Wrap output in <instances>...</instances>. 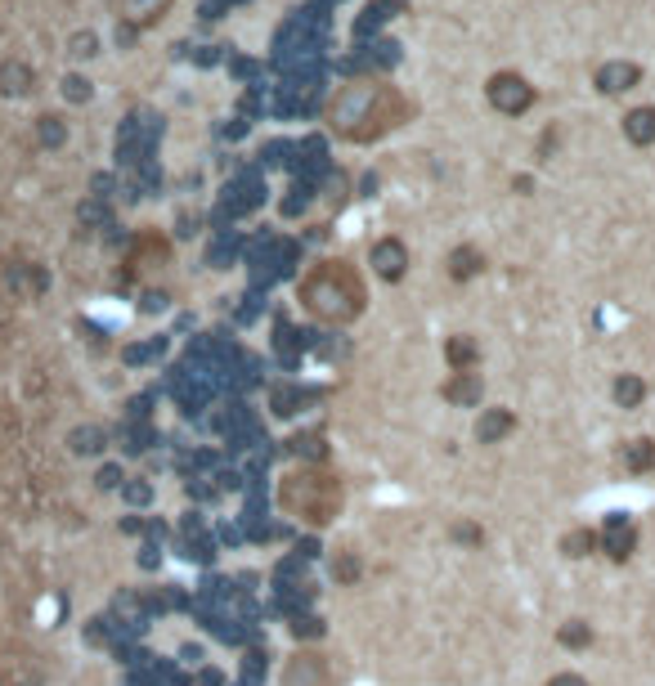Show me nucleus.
<instances>
[{"label": "nucleus", "mask_w": 655, "mask_h": 686, "mask_svg": "<svg viewBox=\"0 0 655 686\" xmlns=\"http://www.w3.org/2000/svg\"><path fill=\"white\" fill-rule=\"evenodd\" d=\"M162 305H166V296H162V292H149V296H144V309H149V314H153V309H162Z\"/></svg>", "instance_id": "c756f323"}, {"label": "nucleus", "mask_w": 655, "mask_h": 686, "mask_svg": "<svg viewBox=\"0 0 655 686\" xmlns=\"http://www.w3.org/2000/svg\"><path fill=\"white\" fill-rule=\"evenodd\" d=\"M597 86H601L606 95L633 90V86H637V68H633V64H606V68L597 72Z\"/></svg>", "instance_id": "1a4fd4ad"}, {"label": "nucleus", "mask_w": 655, "mask_h": 686, "mask_svg": "<svg viewBox=\"0 0 655 686\" xmlns=\"http://www.w3.org/2000/svg\"><path fill=\"white\" fill-rule=\"evenodd\" d=\"M301 305L314 314V318H328V323H351L360 309H364V283L360 274L346 265V260H323L305 274L301 283Z\"/></svg>", "instance_id": "f03ea898"}, {"label": "nucleus", "mask_w": 655, "mask_h": 686, "mask_svg": "<svg viewBox=\"0 0 655 686\" xmlns=\"http://www.w3.org/2000/svg\"><path fill=\"white\" fill-rule=\"evenodd\" d=\"M409 117V104L400 90L382 86V81H360L346 86L333 104V126L351 140H378L387 131H396Z\"/></svg>", "instance_id": "f257e3e1"}, {"label": "nucleus", "mask_w": 655, "mask_h": 686, "mask_svg": "<svg viewBox=\"0 0 655 686\" xmlns=\"http://www.w3.org/2000/svg\"><path fill=\"white\" fill-rule=\"evenodd\" d=\"M588 641H592V628H588V623L574 619V623L561 628V646H574V650H579V646H588Z\"/></svg>", "instance_id": "393cba45"}, {"label": "nucleus", "mask_w": 655, "mask_h": 686, "mask_svg": "<svg viewBox=\"0 0 655 686\" xmlns=\"http://www.w3.org/2000/svg\"><path fill=\"white\" fill-rule=\"evenodd\" d=\"M68 449L81 453V458H95V453L108 449V431L104 427H77V431H68Z\"/></svg>", "instance_id": "6e6552de"}, {"label": "nucleus", "mask_w": 655, "mask_h": 686, "mask_svg": "<svg viewBox=\"0 0 655 686\" xmlns=\"http://www.w3.org/2000/svg\"><path fill=\"white\" fill-rule=\"evenodd\" d=\"M458 538H467V543H481V529H472V525H458Z\"/></svg>", "instance_id": "7c9ffc66"}, {"label": "nucleus", "mask_w": 655, "mask_h": 686, "mask_svg": "<svg viewBox=\"0 0 655 686\" xmlns=\"http://www.w3.org/2000/svg\"><path fill=\"white\" fill-rule=\"evenodd\" d=\"M122 494H126L131 507H149L153 503V485L149 480H122Z\"/></svg>", "instance_id": "4be33fe9"}, {"label": "nucleus", "mask_w": 655, "mask_h": 686, "mask_svg": "<svg viewBox=\"0 0 655 686\" xmlns=\"http://www.w3.org/2000/svg\"><path fill=\"white\" fill-rule=\"evenodd\" d=\"M278 503L292 512V516H301V521H310V525H323V521H333L337 516V507H342V485L333 480V476H323V471H292L287 480H283V489H278Z\"/></svg>", "instance_id": "7ed1b4c3"}, {"label": "nucleus", "mask_w": 655, "mask_h": 686, "mask_svg": "<svg viewBox=\"0 0 655 686\" xmlns=\"http://www.w3.org/2000/svg\"><path fill=\"white\" fill-rule=\"evenodd\" d=\"M476 269H481V256H476L472 247H458V251L449 256V274H454L458 283H463V278H472Z\"/></svg>", "instance_id": "6ab92c4d"}, {"label": "nucleus", "mask_w": 655, "mask_h": 686, "mask_svg": "<svg viewBox=\"0 0 655 686\" xmlns=\"http://www.w3.org/2000/svg\"><path fill=\"white\" fill-rule=\"evenodd\" d=\"M166 5H171V0H117V14L126 23H153Z\"/></svg>", "instance_id": "9d476101"}, {"label": "nucleus", "mask_w": 655, "mask_h": 686, "mask_svg": "<svg viewBox=\"0 0 655 686\" xmlns=\"http://www.w3.org/2000/svg\"><path fill=\"white\" fill-rule=\"evenodd\" d=\"M37 90V68L23 64V59H5L0 64V95L5 99H23Z\"/></svg>", "instance_id": "423d86ee"}, {"label": "nucleus", "mask_w": 655, "mask_h": 686, "mask_svg": "<svg viewBox=\"0 0 655 686\" xmlns=\"http://www.w3.org/2000/svg\"><path fill=\"white\" fill-rule=\"evenodd\" d=\"M59 90H64V99H68V104H86V99L95 95V90H90V81H86L81 72H68V77L59 81Z\"/></svg>", "instance_id": "aec40b11"}, {"label": "nucleus", "mask_w": 655, "mask_h": 686, "mask_svg": "<svg viewBox=\"0 0 655 686\" xmlns=\"http://www.w3.org/2000/svg\"><path fill=\"white\" fill-rule=\"evenodd\" d=\"M472 355H476V346H472V341L467 336H458V341H449V360L463 368V364H472Z\"/></svg>", "instance_id": "a878e982"}, {"label": "nucleus", "mask_w": 655, "mask_h": 686, "mask_svg": "<svg viewBox=\"0 0 655 686\" xmlns=\"http://www.w3.org/2000/svg\"><path fill=\"white\" fill-rule=\"evenodd\" d=\"M68 55L72 59H95L99 55V37L95 32H72L68 37Z\"/></svg>", "instance_id": "412c9836"}, {"label": "nucleus", "mask_w": 655, "mask_h": 686, "mask_svg": "<svg viewBox=\"0 0 655 686\" xmlns=\"http://www.w3.org/2000/svg\"><path fill=\"white\" fill-rule=\"evenodd\" d=\"M77 216H81V224L104 229V224H108V198H86V202L77 207Z\"/></svg>", "instance_id": "a211bd4d"}, {"label": "nucleus", "mask_w": 655, "mask_h": 686, "mask_svg": "<svg viewBox=\"0 0 655 686\" xmlns=\"http://www.w3.org/2000/svg\"><path fill=\"white\" fill-rule=\"evenodd\" d=\"M122 480H126V476H122V467H113V462H108V467H99V476H95V485H99V489H122Z\"/></svg>", "instance_id": "bb28decb"}, {"label": "nucleus", "mask_w": 655, "mask_h": 686, "mask_svg": "<svg viewBox=\"0 0 655 686\" xmlns=\"http://www.w3.org/2000/svg\"><path fill=\"white\" fill-rule=\"evenodd\" d=\"M10 283H14L19 292H32V296H41V292L50 287V274H46L41 265H19V269H10Z\"/></svg>", "instance_id": "ddd939ff"}, {"label": "nucleus", "mask_w": 655, "mask_h": 686, "mask_svg": "<svg viewBox=\"0 0 655 686\" xmlns=\"http://www.w3.org/2000/svg\"><path fill=\"white\" fill-rule=\"evenodd\" d=\"M624 467H628V471H646V467H655V445H651V440H633V445H624Z\"/></svg>", "instance_id": "f3484780"}, {"label": "nucleus", "mask_w": 655, "mask_h": 686, "mask_svg": "<svg viewBox=\"0 0 655 686\" xmlns=\"http://www.w3.org/2000/svg\"><path fill=\"white\" fill-rule=\"evenodd\" d=\"M292 632H296V637H301V632H305V637H319L323 628H319V619H301V614H296V619H292Z\"/></svg>", "instance_id": "cd10ccee"}, {"label": "nucleus", "mask_w": 655, "mask_h": 686, "mask_svg": "<svg viewBox=\"0 0 655 686\" xmlns=\"http://www.w3.org/2000/svg\"><path fill=\"white\" fill-rule=\"evenodd\" d=\"M548 686H588V682H583V677H574V673H557Z\"/></svg>", "instance_id": "c85d7f7f"}, {"label": "nucleus", "mask_w": 655, "mask_h": 686, "mask_svg": "<svg viewBox=\"0 0 655 686\" xmlns=\"http://www.w3.org/2000/svg\"><path fill=\"white\" fill-rule=\"evenodd\" d=\"M369 260H373V269H378L387 283H396V278L404 274V265H409V251H404V242H396V238H382V242H373Z\"/></svg>", "instance_id": "0eeeda50"}, {"label": "nucleus", "mask_w": 655, "mask_h": 686, "mask_svg": "<svg viewBox=\"0 0 655 686\" xmlns=\"http://www.w3.org/2000/svg\"><path fill=\"white\" fill-rule=\"evenodd\" d=\"M615 400H619L624 409H633V404L642 400V382H637V377H619V382H615Z\"/></svg>", "instance_id": "b1692460"}, {"label": "nucleus", "mask_w": 655, "mask_h": 686, "mask_svg": "<svg viewBox=\"0 0 655 686\" xmlns=\"http://www.w3.org/2000/svg\"><path fill=\"white\" fill-rule=\"evenodd\" d=\"M606 547H610V556H628L633 552V529L619 521V516H610V525H606Z\"/></svg>", "instance_id": "dca6fc26"}, {"label": "nucleus", "mask_w": 655, "mask_h": 686, "mask_svg": "<svg viewBox=\"0 0 655 686\" xmlns=\"http://www.w3.org/2000/svg\"><path fill=\"white\" fill-rule=\"evenodd\" d=\"M37 144H41V148H64V144H68V122L55 117V113L37 117Z\"/></svg>", "instance_id": "f8f14e48"}, {"label": "nucleus", "mask_w": 655, "mask_h": 686, "mask_svg": "<svg viewBox=\"0 0 655 686\" xmlns=\"http://www.w3.org/2000/svg\"><path fill=\"white\" fill-rule=\"evenodd\" d=\"M530 99H534V90H530L521 77H512V72H498V77L489 81V104H494L498 113H525Z\"/></svg>", "instance_id": "20e7f679"}, {"label": "nucleus", "mask_w": 655, "mask_h": 686, "mask_svg": "<svg viewBox=\"0 0 655 686\" xmlns=\"http://www.w3.org/2000/svg\"><path fill=\"white\" fill-rule=\"evenodd\" d=\"M624 135H628L633 144H651V140H655V113H651V108L628 113V117H624Z\"/></svg>", "instance_id": "4468645a"}, {"label": "nucleus", "mask_w": 655, "mask_h": 686, "mask_svg": "<svg viewBox=\"0 0 655 686\" xmlns=\"http://www.w3.org/2000/svg\"><path fill=\"white\" fill-rule=\"evenodd\" d=\"M507 431H512V413H507V409H489V413L476 422V440H481V445H494V440H503Z\"/></svg>", "instance_id": "9b49d317"}, {"label": "nucleus", "mask_w": 655, "mask_h": 686, "mask_svg": "<svg viewBox=\"0 0 655 686\" xmlns=\"http://www.w3.org/2000/svg\"><path fill=\"white\" fill-rule=\"evenodd\" d=\"M445 400H454V404H476V400H481V377H476V373H458V377L445 386Z\"/></svg>", "instance_id": "2eb2a0df"}, {"label": "nucleus", "mask_w": 655, "mask_h": 686, "mask_svg": "<svg viewBox=\"0 0 655 686\" xmlns=\"http://www.w3.org/2000/svg\"><path fill=\"white\" fill-rule=\"evenodd\" d=\"M283 686H333V673L319 655H296L283 673Z\"/></svg>", "instance_id": "39448f33"}, {"label": "nucleus", "mask_w": 655, "mask_h": 686, "mask_svg": "<svg viewBox=\"0 0 655 686\" xmlns=\"http://www.w3.org/2000/svg\"><path fill=\"white\" fill-rule=\"evenodd\" d=\"M566 556H588L592 547H597V534H588V529H574V534H566Z\"/></svg>", "instance_id": "5701e85b"}]
</instances>
